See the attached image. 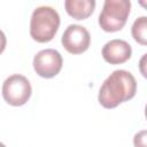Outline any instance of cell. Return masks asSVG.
I'll return each mask as SVG.
<instances>
[{
	"label": "cell",
	"mask_w": 147,
	"mask_h": 147,
	"mask_svg": "<svg viewBox=\"0 0 147 147\" xmlns=\"http://www.w3.org/2000/svg\"><path fill=\"white\" fill-rule=\"evenodd\" d=\"M137 80L134 76L123 69L113 71L102 83L98 100L107 109L117 107L119 103L129 101L136 95Z\"/></svg>",
	"instance_id": "cell-1"
},
{
	"label": "cell",
	"mask_w": 147,
	"mask_h": 147,
	"mask_svg": "<svg viewBox=\"0 0 147 147\" xmlns=\"http://www.w3.org/2000/svg\"><path fill=\"white\" fill-rule=\"evenodd\" d=\"M60 26L59 13L49 6L37 7L30 20V36L37 42L51 41Z\"/></svg>",
	"instance_id": "cell-2"
},
{
	"label": "cell",
	"mask_w": 147,
	"mask_h": 147,
	"mask_svg": "<svg viewBox=\"0 0 147 147\" xmlns=\"http://www.w3.org/2000/svg\"><path fill=\"white\" fill-rule=\"evenodd\" d=\"M131 9L129 0H106L99 15V25L106 32H116L125 25Z\"/></svg>",
	"instance_id": "cell-3"
},
{
	"label": "cell",
	"mask_w": 147,
	"mask_h": 147,
	"mask_svg": "<svg viewBox=\"0 0 147 147\" xmlns=\"http://www.w3.org/2000/svg\"><path fill=\"white\" fill-rule=\"evenodd\" d=\"M32 93V87L29 79L22 75H11L2 84L3 100L14 107L25 105Z\"/></svg>",
	"instance_id": "cell-4"
},
{
	"label": "cell",
	"mask_w": 147,
	"mask_h": 147,
	"mask_svg": "<svg viewBox=\"0 0 147 147\" xmlns=\"http://www.w3.org/2000/svg\"><path fill=\"white\" fill-rule=\"evenodd\" d=\"M63 59L60 52L46 48L38 52L33 57V69L42 78H53L62 69Z\"/></svg>",
	"instance_id": "cell-5"
},
{
	"label": "cell",
	"mask_w": 147,
	"mask_h": 147,
	"mask_svg": "<svg viewBox=\"0 0 147 147\" xmlns=\"http://www.w3.org/2000/svg\"><path fill=\"white\" fill-rule=\"evenodd\" d=\"M62 46L70 54H82L90 47L91 36L86 28L79 24H70L61 38Z\"/></svg>",
	"instance_id": "cell-6"
},
{
	"label": "cell",
	"mask_w": 147,
	"mask_h": 147,
	"mask_svg": "<svg viewBox=\"0 0 147 147\" xmlns=\"http://www.w3.org/2000/svg\"><path fill=\"white\" fill-rule=\"evenodd\" d=\"M132 55L131 45L123 39H113L102 47V57L110 64H122Z\"/></svg>",
	"instance_id": "cell-7"
},
{
	"label": "cell",
	"mask_w": 147,
	"mask_h": 147,
	"mask_svg": "<svg viewBox=\"0 0 147 147\" xmlns=\"http://www.w3.org/2000/svg\"><path fill=\"white\" fill-rule=\"evenodd\" d=\"M64 8L67 13L75 20H85L95 8L94 0H65Z\"/></svg>",
	"instance_id": "cell-8"
},
{
	"label": "cell",
	"mask_w": 147,
	"mask_h": 147,
	"mask_svg": "<svg viewBox=\"0 0 147 147\" xmlns=\"http://www.w3.org/2000/svg\"><path fill=\"white\" fill-rule=\"evenodd\" d=\"M131 34L138 44L147 46V16H140L133 22Z\"/></svg>",
	"instance_id": "cell-9"
},
{
	"label": "cell",
	"mask_w": 147,
	"mask_h": 147,
	"mask_svg": "<svg viewBox=\"0 0 147 147\" xmlns=\"http://www.w3.org/2000/svg\"><path fill=\"white\" fill-rule=\"evenodd\" d=\"M134 147H147V130L139 131L133 137Z\"/></svg>",
	"instance_id": "cell-10"
},
{
	"label": "cell",
	"mask_w": 147,
	"mask_h": 147,
	"mask_svg": "<svg viewBox=\"0 0 147 147\" xmlns=\"http://www.w3.org/2000/svg\"><path fill=\"white\" fill-rule=\"evenodd\" d=\"M139 71L147 79V53L144 54L139 60Z\"/></svg>",
	"instance_id": "cell-11"
},
{
	"label": "cell",
	"mask_w": 147,
	"mask_h": 147,
	"mask_svg": "<svg viewBox=\"0 0 147 147\" xmlns=\"http://www.w3.org/2000/svg\"><path fill=\"white\" fill-rule=\"evenodd\" d=\"M139 5H140V6H142L144 8H146V9H147V1H144V0H139Z\"/></svg>",
	"instance_id": "cell-12"
},
{
	"label": "cell",
	"mask_w": 147,
	"mask_h": 147,
	"mask_svg": "<svg viewBox=\"0 0 147 147\" xmlns=\"http://www.w3.org/2000/svg\"><path fill=\"white\" fill-rule=\"evenodd\" d=\"M145 116H146V118H147V105H146V107H145Z\"/></svg>",
	"instance_id": "cell-13"
}]
</instances>
